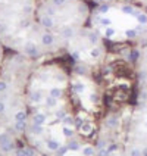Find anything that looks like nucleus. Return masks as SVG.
Here are the masks:
<instances>
[{
	"label": "nucleus",
	"mask_w": 147,
	"mask_h": 156,
	"mask_svg": "<svg viewBox=\"0 0 147 156\" xmlns=\"http://www.w3.org/2000/svg\"><path fill=\"white\" fill-rule=\"evenodd\" d=\"M137 21H138V24H141V25H147V13L141 12L140 15L137 16Z\"/></svg>",
	"instance_id": "nucleus-1"
},
{
	"label": "nucleus",
	"mask_w": 147,
	"mask_h": 156,
	"mask_svg": "<svg viewBox=\"0 0 147 156\" xmlns=\"http://www.w3.org/2000/svg\"><path fill=\"white\" fill-rule=\"evenodd\" d=\"M82 155H84V156H93V155H94V147L85 146L84 149H82Z\"/></svg>",
	"instance_id": "nucleus-2"
},
{
	"label": "nucleus",
	"mask_w": 147,
	"mask_h": 156,
	"mask_svg": "<svg viewBox=\"0 0 147 156\" xmlns=\"http://www.w3.org/2000/svg\"><path fill=\"white\" fill-rule=\"evenodd\" d=\"M125 37L127 38H134V37H137V34H138V31L137 30H125Z\"/></svg>",
	"instance_id": "nucleus-3"
},
{
	"label": "nucleus",
	"mask_w": 147,
	"mask_h": 156,
	"mask_svg": "<svg viewBox=\"0 0 147 156\" xmlns=\"http://www.w3.org/2000/svg\"><path fill=\"white\" fill-rule=\"evenodd\" d=\"M106 125H107V127H116V125H118V119H116V118H110L107 122H106Z\"/></svg>",
	"instance_id": "nucleus-4"
},
{
	"label": "nucleus",
	"mask_w": 147,
	"mask_h": 156,
	"mask_svg": "<svg viewBox=\"0 0 147 156\" xmlns=\"http://www.w3.org/2000/svg\"><path fill=\"white\" fill-rule=\"evenodd\" d=\"M129 156H143V152L140 149H132L129 152Z\"/></svg>",
	"instance_id": "nucleus-5"
},
{
	"label": "nucleus",
	"mask_w": 147,
	"mask_h": 156,
	"mask_svg": "<svg viewBox=\"0 0 147 156\" xmlns=\"http://www.w3.org/2000/svg\"><path fill=\"white\" fill-rule=\"evenodd\" d=\"M110 155V152L109 150H105V149H102L99 153H97V156H109Z\"/></svg>",
	"instance_id": "nucleus-6"
},
{
	"label": "nucleus",
	"mask_w": 147,
	"mask_h": 156,
	"mask_svg": "<svg viewBox=\"0 0 147 156\" xmlns=\"http://www.w3.org/2000/svg\"><path fill=\"white\" fill-rule=\"evenodd\" d=\"M137 58H138V52H137V50L131 52V55H129V59H131V60H135Z\"/></svg>",
	"instance_id": "nucleus-7"
}]
</instances>
